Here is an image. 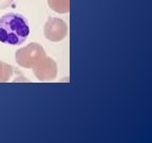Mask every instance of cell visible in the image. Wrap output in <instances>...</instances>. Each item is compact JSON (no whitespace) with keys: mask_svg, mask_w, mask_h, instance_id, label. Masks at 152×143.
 <instances>
[{"mask_svg":"<svg viewBox=\"0 0 152 143\" xmlns=\"http://www.w3.org/2000/svg\"><path fill=\"white\" fill-rule=\"evenodd\" d=\"M29 20L20 13L4 14L0 17V42L4 45H22L30 36Z\"/></svg>","mask_w":152,"mask_h":143,"instance_id":"obj_1","label":"cell"}]
</instances>
